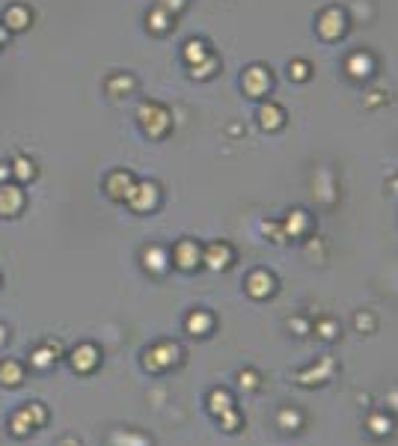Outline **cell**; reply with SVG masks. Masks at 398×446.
Returning <instances> with one entry per match:
<instances>
[{"mask_svg": "<svg viewBox=\"0 0 398 446\" xmlns=\"http://www.w3.org/2000/svg\"><path fill=\"white\" fill-rule=\"evenodd\" d=\"M45 419H48V414H45V407L42 405H24V407H18L15 414H12V419H9V428H12V435L15 438H24V435H30L33 428H39V426H45Z\"/></svg>", "mask_w": 398, "mask_h": 446, "instance_id": "cell-1", "label": "cell"}, {"mask_svg": "<svg viewBox=\"0 0 398 446\" xmlns=\"http://www.w3.org/2000/svg\"><path fill=\"white\" fill-rule=\"evenodd\" d=\"M131 188H134V179H131V173H125V170H114L104 179V191H107L110 200H128Z\"/></svg>", "mask_w": 398, "mask_h": 446, "instance_id": "cell-2", "label": "cell"}, {"mask_svg": "<svg viewBox=\"0 0 398 446\" xmlns=\"http://www.w3.org/2000/svg\"><path fill=\"white\" fill-rule=\"evenodd\" d=\"M21 205H24V194L18 184H0V215H18L21 212Z\"/></svg>", "mask_w": 398, "mask_h": 446, "instance_id": "cell-3", "label": "cell"}, {"mask_svg": "<svg viewBox=\"0 0 398 446\" xmlns=\"http://www.w3.org/2000/svg\"><path fill=\"white\" fill-rule=\"evenodd\" d=\"M30 21H33L30 9H27V6H21V4H12V6H6V12H4V27H6L9 33L27 30V27H30Z\"/></svg>", "mask_w": 398, "mask_h": 446, "instance_id": "cell-4", "label": "cell"}, {"mask_svg": "<svg viewBox=\"0 0 398 446\" xmlns=\"http://www.w3.org/2000/svg\"><path fill=\"white\" fill-rule=\"evenodd\" d=\"M158 188L155 184H149V182H143V184H134L131 188V194H128V203L137 208V212H146V208H152L155 205V194Z\"/></svg>", "mask_w": 398, "mask_h": 446, "instance_id": "cell-5", "label": "cell"}, {"mask_svg": "<svg viewBox=\"0 0 398 446\" xmlns=\"http://www.w3.org/2000/svg\"><path fill=\"white\" fill-rule=\"evenodd\" d=\"M60 351H63V349H60V342H57V339H48L45 345H39V349L30 354V366H36V369H48V366H51L57 357H60Z\"/></svg>", "mask_w": 398, "mask_h": 446, "instance_id": "cell-6", "label": "cell"}, {"mask_svg": "<svg viewBox=\"0 0 398 446\" xmlns=\"http://www.w3.org/2000/svg\"><path fill=\"white\" fill-rule=\"evenodd\" d=\"M176 357H179L176 345H158V349H152L146 354V366L149 369H164L170 363H176Z\"/></svg>", "mask_w": 398, "mask_h": 446, "instance_id": "cell-7", "label": "cell"}, {"mask_svg": "<svg viewBox=\"0 0 398 446\" xmlns=\"http://www.w3.org/2000/svg\"><path fill=\"white\" fill-rule=\"evenodd\" d=\"M98 366V351L92 345H81V349L71 351V369L74 372H92Z\"/></svg>", "mask_w": 398, "mask_h": 446, "instance_id": "cell-8", "label": "cell"}, {"mask_svg": "<svg viewBox=\"0 0 398 446\" xmlns=\"http://www.w3.org/2000/svg\"><path fill=\"white\" fill-rule=\"evenodd\" d=\"M140 119H143V126H146V131L149 134H160L164 131V126H167V114L160 107H155V104H143L140 107Z\"/></svg>", "mask_w": 398, "mask_h": 446, "instance_id": "cell-9", "label": "cell"}, {"mask_svg": "<svg viewBox=\"0 0 398 446\" xmlns=\"http://www.w3.org/2000/svg\"><path fill=\"white\" fill-rule=\"evenodd\" d=\"M21 381H24V366L18 360L0 363V384H4V387H18Z\"/></svg>", "mask_w": 398, "mask_h": 446, "instance_id": "cell-10", "label": "cell"}, {"mask_svg": "<svg viewBox=\"0 0 398 446\" xmlns=\"http://www.w3.org/2000/svg\"><path fill=\"white\" fill-rule=\"evenodd\" d=\"M9 173L15 179H21V182H30L33 176H36V164L30 158H24V155H18L15 161H12V167H9Z\"/></svg>", "mask_w": 398, "mask_h": 446, "instance_id": "cell-11", "label": "cell"}, {"mask_svg": "<svg viewBox=\"0 0 398 446\" xmlns=\"http://www.w3.org/2000/svg\"><path fill=\"white\" fill-rule=\"evenodd\" d=\"M176 253H179V265H181V268H193L196 259H199V250H196L193 244H188V241H181Z\"/></svg>", "mask_w": 398, "mask_h": 446, "instance_id": "cell-12", "label": "cell"}, {"mask_svg": "<svg viewBox=\"0 0 398 446\" xmlns=\"http://www.w3.org/2000/svg\"><path fill=\"white\" fill-rule=\"evenodd\" d=\"M131 86H134V81L128 78V74H116V78H110V81H107V93H110V95H119V90H125V93H128Z\"/></svg>", "mask_w": 398, "mask_h": 446, "instance_id": "cell-13", "label": "cell"}, {"mask_svg": "<svg viewBox=\"0 0 398 446\" xmlns=\"http://www.w3.org/2000/svg\"><path fill=\"white\" fill-rule=\"evenodd\" d=\"M143 259H146V268H155V271H158V268H164V253H160L158 247H152V250H146V256H143Z\"/></svg>", "mask_w": 398, "mask_h": 446, "instance_id": "cell-14", "label": "cell"}, {"mask_svg": "<svg viewBox=\"0 0 398 446\" xmlns=\"http://www.w3.org/2000/svg\"><path fill=\"white\" fill-rule=\"evenodd\" d=\"M205 325H208V318H205L203 313H196V316L188 318V330H193V333H196V330H203Z\"/></svg>", "mask_w": 398, "mask_h": 446, "instance_id": "cell-15", "label": "cell"}, {"mask_svg": "<svg viewBox=\"0 0 398 446\" xmlns=\"http://www.w3.org/2000/svg\"><path fill=\"white\" fill-rule=\"evenodd\" d=\"M164 21H167V18L160 15V12H155V15H152V27H155V30H164V27H167Z\"/></svg>", "mask_w": 398, "mask_h": 446, "instance_id": "cell-16", "label": "cell"}, {"mask_svg": "<svg viewBox=\"0 0 398 446\" xmlns=\"http://www.w3.org/2000/svg\"><path fill=\"white\" fill-rule=\"evenodd\" d=\"M4 42H9V30L0 24V45H4Z\"/></svg>", "mask_w": 398, "mask_h": 446, "instance_id": "cell-17", "label": "cell"}, {"mask_svg": "<svg viewBox=\"0 0 398 446\" xmlns=\"http://www.w3.org/2000/svg\"><path fill=\"white\" fill-rule=\"evenodd\" d=\"M6 176H12V173H9V167H6V164H0V182H4Z\"/></svg>", "mask_w": 398, "mask_h": 446, "instance_id": "cell-18", "label": "cell"}, {"mask_svg": "<svg viewBox=\"0 0 398 446\" xmlns=\"http://www.w3.org/2000/svg\"><path fill=\"white\" fill-rule=\"evenodd\" d=\"M60 446H81V443H78V440H71V438H69V440H63V443H60Z\"/></svg>", "mask_w": 398, "mask_h": 446, "instance_id": "cell-19", "label": "cell"}, {"mask_svg": "<svg viewBox=\"0 0 398 446\" xmlns=\"http://www.w3.org/2000/svg\"><path fill=\"white\" fill-rule=\"evenodd\" d=\"M0 342H6V327L0 325Z\"/></svg>", "mask_w": 398, "mask_h": 446, "instance_id": "cell-20", "label": "cell"}]
</instances>
